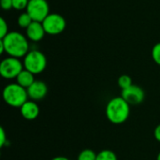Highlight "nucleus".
<instances>
[{
  "instance_id": "24",
  "label": "nucleus",
  "mask_w": 160,
  "mask_h": 160,
  "mask_svg": "<svg viewBox=\"0 0 160 160\" xmlns=\"http://www.w3.org/2000/svg\"><path fill=\"white\" fill-rule=\"evenodd\" d=\"M5 52V48H4V44L1 42V40H0V53L2 54V53H4Z\"/></svg>"
},
{
  "instance_id": "19",
  "label": "nucleus",
  "mask_w": 160,
  "mask_h": 160,
  "mask_svg": "<svg viewBox=\"0 0 160 160\" xmlns=\"http://www.w3.org/2000/svg\"><path fill=\"white\" fill-rule=\"evenodd\" d=\"M8 25L4 18H0V38H5L8 34Z\"/></svg>"
},
{
  "instance_id": "18",
  "label": "nucleus",
  "mask_w": 160,
  "mask_h": 160,
  "mask_svg": "<svg viewBox=\"0 0 160 160\" xmlns=\"http://www.w3.org/2000/svg\"><path fill=\"white\" fill-rule=\"evenodd\" d=\"M152 57L156 64L160 66V42L157 43L152 49Z\"/></svg>"
},
{
  "instance_id": "21",
  "label": "nucleus",
  "mask_w": 160,
  "mask_h": 160,
  "mask_svg": "<svg viewBox=\"0 0 160 160\" xmlns=\"http://www.w3.org/2000/svg\"><path fill=\"white\" fill-rule=\"evenodd\" d=\"M7 135H6V132H5V129L3 128H0V146L3 147V146H6V143H7Z\"/></svg>"
},
{
  "instance_id": "9",
  "label": "nucleus",
  "mask_w": 160,
  "mask_h": 160,
  "mask_svg": "<svg viewBox=\"0 0 160 160\" xmlns=\"http://www.w3.org/2000/svg\"><path fill=\"white\" fill-rule=\"evenodd\" d=\"M28 98L31 100L38 101L43 99L48 93V86L42 81H35L27 89Z\"/></svg>"
},
{
  "instance_id": "10",
  "label": "nucleus",
  "mask_w": 160,
  "mask_h": 160,
  "mask_svg": "<svg viewBox=\"0 0 160 160\" xmlns=\"http://www.w3.org/2000/svg\"><path fill=\"white\" fill-rule=\"evenodd\" d=\"M25 33H26V38L34 42H38L41 39H43L46 34L42 22H33L25 29Z\"/></svg>"
},
{
  "instance_id": "12",
  "label": "nucleus",
  "mask_w": 160,
  "mask_h": 160,
  "mask_svg": "<svg viewBox=\"0 0 160 160\" xmlns=\"http://www.w3.org/2000/svg\"><path fill=\"white\" fill-rule=\"evenodd\" d=\"M16 81H17V83L18 84H20L23 88L27 89L36 80H35L34 74L32 72H30L27 69L23 68L21 71V73L17 76Z\"/></svg>"
},
{
  "instance_id": "8",
  "label": "nucleus",
  "mask_w": 160,
  "mask_h": 160,
  "mask_svg": "<svg viewBox=\"0 0 160 160\" xmlns=\"http://www.w3.org/2000/svg\"><path fill=\"white\" fill-rule=\"evenodd\" d=\"M121 97L129 105H139L144 100L145 93L141 86L132 84L130 87L125 90H122Z\"/></svg>"
},
{
  "instance_id": "23",
  "label": "nucleus",
  "mask_w": 160,
  "mask_h": 160,
  "mask_svg": "<svg viewBox=\"0 0 160 160\" xmlns=\"http://www.w3.org/2000/svg\"><path fill=\"white\" fill-rule=\"evenodd\" d=\"M51 160H70V159H68V158H66V157H55V158H52Z\"/></svg>"
},
{
  "instance_id": "15",
  "label": "nucleus",
  "mask_w": 160,
  "mask_h": 160,
  "mask_svg": "<svg viewBox=\"0 0 160 160\" xmlns=\"http://www.w3.org/2000/svg\"><path fill=\"white\" fill-rule=\"evenodd\" d=\"M117 83H118V86L122 89V90H125L128 87H130L133 83H132V79L130 76L127 75V74H124V75H121L119 78H118V81H117Z\"/></svg>"
},
{
  "instance_id": "11",
  "label": "nucleus",
  "mask_w": 160,
  "mask_h": 160,
  "mask_svg": "<svg viewBox=\"0 0 160 160\" xmlns=\"http://www.w3.org/2000/svg\"><path fill=\"white\" fill-rule=\"evenodd\" d=\"M21 115L29 121L35 120L39 115V107L38 103L34 100H27L21 108H20Z\"/></svg>"
},
{
  "instance_id": "1",
  "label": "nucleus",
  "mask_w": 160,
  "mask_h": 160,
  "mask_svg": "<svg viewBox=\"0 0 160 160\" xmlns=\"http://www.w3.org/2000/svg\"><path fill=\"white\" fill-rule=\"evenodd\" d=\"M0 40L4 44L5 52L9 56L20 59L24 57L29 52L28 38L20 32H9Z\"/></svg>"
},
{
  "instance_id": "20",
  "label": "nucleus",
  "mask_w": 160,
  "mask_h": 160,
  "mask_svg": "<svg viewBox=\"0 0 160 160\" xmlns=\"http://www.w3.org/2000/svg\"><path fill=\"white\" fill-rule=\"evenodd\" d=\"M0 5L4 10H9L11 8H13L12 0H0Z\"/></svg>"
},
{
  "instance_id": "14",
  "label": "nucleus",
  "mask_w": 160,
  "mask_h": 160,
  "mask_svg": "<svg viewBox=\"0 0 160 160\" xmlns=\"http://www.w3.org/2000/svg\"><path fill=\"white\" fill-rule=\"evenodd\" d=\"M96 160H117V156L113 151L105 149L98 153Z\"/></svg>"
},
{
  "instance_id": "17",
  "label": "nucleus",
  "mask_w": 160,
  "mask_h": 160,
  "mask_svg": "<svg viewBox=\"0 0 160 160\" xmlns=\"http://www.w3.org/2000/svg\"><path fill=\"white\" fill-rule=\"evenodd\" d=\"M13 3V8L16 10H22L26 9L29 0H12Z\"/></svg>"
},
{
  "instance_id": "5",
  "label": "nucleus",
  "mask_w": 160,
  "mask_h": 160,
  "mask_svg": "<svg viewBox=\"0 0 160 160\" xmlns=\"http://www.w3.org/2000/svg\"><path fill=\"white\" fill-rule=\"evenodd\" d=\"M23 68V63L19 58L12 56L3 59L0 63V74L7 80L16 79Z\"/></svg>"
},
{
  "instance_id": "3",
  "label": "nucleus",
  "mask_w": 160,
  "mask_h": 160,
  "mask_svg": "<svg viewBox=\"0 0 160 160\" xmlns=\"http://www.w3.org/2000/svg\"><path fill=\"white\" fill-rule=\"evenodd\" d=\"M27 90L16 83H9L3 90V99L10 107L21 108L28 100Z\"/></svg>"
},
{
  "instance_id": "4",
  "label": "nucleus",
  "mask_w": 160,
  "mask_h": 160,
  "mask_svg": "<svg viewBox=\"0 0 160 160\" xmlns=\"http://www.w3.org/2000/svg\"><path fill=\"white\" fill-rule=\"evenodd\" d=\"M23 67L34 75L43 72L47 67V58L45 54L38 50L29 51L23 57Z\"/></svg>"
},
{
  "instance_id": "16",
  "label": "nucleus",
  "mask_w": 160,
  "mask_h": 160,
  "mask_svg": "<svg viewBox=\"0 0 160 160\" xmlns=\"http://www.w3.org/2000/svg\"><path fill=\"white\" fill-rule=\"evenodd\" d=\"M97 155L98 154L91 149H84L79 154L77 160H96Z\"/></svg>"
},
{
  "instance_id": "7",
  "label": "nucleus",
  "mask_w": 160,
  "mask_h": 160,
  "mask_svg": "<svg viewBox=\"0 0 160 160\" xmlns=\"http://www.w3.org/2000/svg\"><path fill=\"white\" fill-rule=\"evenodd\" d=\"M26 12L34 22H42L50 14L49 4L46 0H29Z\"/></svg>"
},
{
  "instance_id": "25",
  "label": "nucleus",
  "mask_w": 160,
  "mask_h": 160,
  "mask_svg": "<svg viewBox=\"0 0 160 160\" xmlns=\"http://www.w3.org/2000/svg\"><path fill=\"white\" fill-rule=\"evenodd\" d=\"M157 160H160V152H159V153H158V157H157Z\"/></svg>"
},
{
  "instance_id": "13",
  "label": "nucleus",
  "mask_w": 160,
  "mask_h": 160,
  "mask_svg": "<svg viewBox=\"0 0 160 160\" xmlns=\"http://www.w3.org/2000/svg\"><path fill=\"white\" fill-rule=\"evenodd\" d=\"M18 25L21 27V28H24L26 29L34 21L32 20V18L29 16V14L25 11L22 14H20V16L18 17Z\"/></svg>"
},
{
  "instance_id": "22",
  "label": "nucleus",
  "mask_w": 160,
  "mask_h": 160,
  "mask_svg": "<svg viewBox=\"0 0 160 160\" xmlns=\"http://www.w3.org/2000/svg\"><path fill=\"white\" fill-rule=\"evenodd\" d=\"M154 137L158 142H160V124L156 127V128L154 130Z\"/></svg>"
},
{
  "instance_id": "6",
  "label": "nucleus",
  "mask_w": 160,
  "mask_h": 160,
  "mask_svg": "<svg viewBox=\"0 0 160 160\" xmlns=\"http://www.w3.org/2000/svg\"><path fill=\"white\" fill-rule=\"evenodd\" d=\"M46 34L55 36L61 34L67 26L65 18L58 13H50L42 22Z\"/></svg>"
},
{
  "instance_id": "2",
  "label": "nucleus",
  "mask_w": 160,
  "mask_h": 160,
  "mask_svg": "<svg viewBox=\"0 0 160 160\" xmlns=\"http://www.w3.org/2000/svg\"><path fill=\"white\" fill-rule=\"evenodd\" d=\"M107 119L114 124L121 125L125 123L130 114V105L122 98L115 97L109 100L105 108Z\"/></svg>"
}]
</instances>
